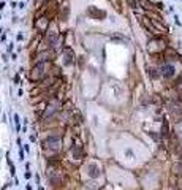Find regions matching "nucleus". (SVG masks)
Segmentation results:
<instances>
[{
	"instance_id": "obj_1",
	"label": "nucleus",
	"mask_w": 182,
	"mask_h": 190,
	"mask_svg": "<svg viewBox=\"0 0 182 190\" xmlns=\"http://www.w3.org/2000/svg\"><path fill=\"white\" fill-rule=\"evenodd\" d=\"M44 144H46L48 147H51V149H57V147L60 146V138L59 136H49Z\"/></svg>"
},
{
	"instance_id": "obj_3",
	"label": "nucleus",
	"mask_w": 182,
	"mask_h": 190,
	"mask_svg": "<svg viewBox=\"0 0 182 190\" xmlns=\"http://www.w3.org/2000/svg\"><path fill=\"white\" fill-rule=\"evenodd\" d=\"M92 178H95V176H98L100 174V171H98V168H97V165H90V173H89Z\"/></svg>"
},
{
	"instance_id": "obj_2",
	"label": "nucleus",
	"mask_w": 182,
	"mask_h": 190,
	"mask_svg": "<svg viewBox=\"0 0 182 190\" xmlns=\"http://www.w3.org/2000/svg\"><path fill=\"white\" fill-rule=\"evenodd\" d=\"M162 75L165 76V78L173 76V75H174V67H173V65H165V67L162 68Z\"/></svg>"
}]
</instances>
